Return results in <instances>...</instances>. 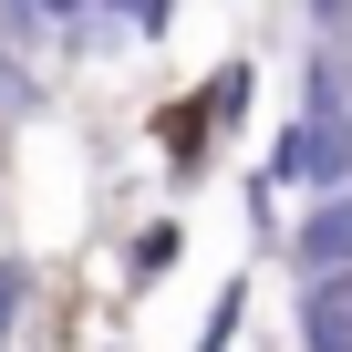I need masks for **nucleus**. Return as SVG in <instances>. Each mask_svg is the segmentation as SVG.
Returning a JSON list of instances; mask_svg holds the SVG:
<instances>
[{"label": "nucleus", "mask_w": 352, "mask_h": 352, "mask_svg": "<svg viewBox=\"0 0 352 352\" xmlns=\"http://www.w3.org/2000/svg\"><path fill=\"white\" fill-rule=\"evenodd\" d=\"M21 300H32V259H0V352L21 331Z\"/></svg>", "instance_id": "obj_8"}, {"label": "nucleus", "mask_w": 352, "mask_h": 352, "mask_svg": "<svg viewBox=\"0 0 352 352\" xmlns=\"http://www.w3.org/2000/svg\"><path fill=\"white\" fill-rule=\"evenodd\" d=\"M259 187H352V104H300V124H280L259 155Z\"/></svg>", "instance_id": "obj_1"}, {"label": "nucleus", "mask_w": 352, "mask_h": 352, "mask_svg": "<svg viewBox=\"0 0 352 352\" xmlns=\"http://www.w3.org/2000/svg\"><path fill=\"white\" fill-rule=\"evenodd\" d=\"M11 83H21V63H11V42H0V94H11Z\"/></svg>", "instance_id": "obj_10"}, {"label": "nucleus", "mask_w": 352, "mask_h": 352, "mask_svg": "<svg viewBox=\"0 0 352 352\" xmlns=\"http://www.w3.org/2000/svg\"><path fill=\"white\" fill-rule=\"evenodd\" d=\"M239 114H249V63H218V73H208V135L239 124Z\"/></svg>", "instance_id": "obj_6"}, {"label": "nucleus", "mask_w": 352, "mask_h": 352, "mask_svg": "<svg viewBox=\"0 0 352 352\" xmlns=\"http://www.w3.org/2000/svg\"><path fill=\"white\" fill-rule=\"evenodd\" d=\"M290 270H300V280L352 270V187H321V197L300 208V228H290Z\"/></svg>", "instance_id": "obj_2"}, {"label": "nucleus", "mask_w": 352, "mask_h": 352, "mask_svg": "<svg viewBox=\"0 0 352 352\" xmlns=\"http://www.w3.org/2000/svg\"><path fill=\"white\" fill-rule=\"evenodd\" d=\"M239 321H249V280H228V290H218V311H208V331H197L187 352H228V342H239Z\"/></svg>", "instance_id": "obj_7"}, {"label": "nucleus", "mask_w": 352, "mask_h": 352, "mask_svg": "<svg viewBox=\"0 0 352 352\" xmlns=\"http://www.w3.org/2000/svg\"><path fill=\"white\" fill-rule=\"evenodd\" d=\"M155 124H166V166H176V176L208 166V104H166Z\"/></svg>", "instance_id": "obj_4"}, {"label": "nucleus", "mask_w": 352, "mask_h": 352, "mask_svg": "<svg viewBox=\"0 0 352 352\" xmlns=\"http://www.w3.org/2000/svg\"><path fill=\"white\" fill-rule=\"evenodd\" d=\"M166 270H176V218H145L124 249V280H166Z\"/></svg>", "instance_id": "obj_5"}, {"label": "nucleus", "mask_w": 352, "mask_h": 352, "mask_svg": "<svg viewBox=\"0 0 352 352\" xmlns=\"http://www.w3.org/2000/svg\"><path fill=\"white\" fill-rule=\"evenodd\" d=\"M311 32H321V42H342V32H352V0H311Z\"/></svg>", "instance_id": "obj_9"}, {"label": "nucleus", "mask_w": 352, "mask_h": 352, "mask_svg": "<svg viewBox=\"0 0 352 352\" xmlns=\"http://www.w3.org/2000/svg\"><path fill=\"white\" fill-rule=\"evenodd\" d=\"M290 331H300V352H352V270H331V280H300V300H290Z\"/></svg>", "instance_id": "obj_3"}]
</instances>
